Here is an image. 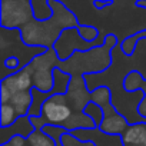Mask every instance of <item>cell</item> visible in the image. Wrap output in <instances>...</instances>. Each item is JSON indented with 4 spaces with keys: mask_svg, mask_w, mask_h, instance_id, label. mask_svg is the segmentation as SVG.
<instances>
[{
    "mask_svg": "<svg viewBox=\"0 0 146 146\" xmlns=\"http://www.w3.org/2000/svg\"><path fill=\"white\" fill-rule=\"evenodd\" d=\"M52 10L49 19H32L20 32V37L29 47L53 49L62 33L67 29L78 27L79 19L62 0H46Z\"/></svg>",
    "mask_w": 146,
    "mask_h": 146,
    "instance_id": "1",
    "label": "cell"
},
{
    "mask_svg": "<svg viewBox=\"0 0 146 146\" xmlns=\"http://www.w3.org/2000/svg\"><path fill=\"white\" fill-rule=\"evenodd\" d=\"M119 44L117 36L109 33L105 36V43L85 52H76L67 60H60L59 67L72 76L99 75L108 70L113 62V49Z\"/></svg>",
    "mask_w": 146,
    "mask_h": 146,
    "instance_id": "2",
    "label": "cell"
},
{
    "mask_svg": "<svg viewBox=\"0 0 146 146\" xmlns=\"http://www.w3.org/2000/svg\"><path fill=\"white\" fill-rule=\"evenodd\" d=\"M60 59L57 57L54 49H47L42 52L40 54L35 56L33 60L26 66L33 76V86L39 89L40 92L50 93L54 86V78L53 72L56 67H59Z\"/></svg>",
    "mask_w": 146,
    "mask_h": 146,
    "instance_id": "3",
    "label": "cell"
},
{
    "mask_svg": "<svg viewBox=\"0 0 146 146\" xmlns=\"http://www.w3.org/2000/svg\"><path fill=\"white\" fill-rule=\"evenodd\" d=\"M33 0H0V26L6 30H20L36 17Z\"/></svg>",
    "mask_w": 146,
    "mask_h": 146,
    "instance_id": "4",
    "label": "cell"
},
{
    "mask_svg": "<svg viewBox=\"0 0 146 146\" xmlns=\"http://www.w3.org/2000/svg\"><path fill=\"white\" fill-rule=\"evenodd\" d=\"M103 42H96V43H88L85 42L78 29L76 27H73V29H67L62 33V36L59 37V40L56 42L54 44V52L57 54V57L63 62V60H67L73 56V53H76V52H85V50H89L92 47H96V46H100L103 44Z\"/></svg>",
    "mask_w": 146,
    "mask_h": 146,
    "instance_id": "5",
    "label": "cell"
},
{
    "mask_svg": "<svg viewBox=\"0 0 146 146\" xmlns=\"http://www.w3.org/2000/svg\"><path fill=\"white\" fill-rule=\"evenodd\" d=\"M73 115V109L69 105L66 95H52L43 105L42 116L47 122V125L63 126L70 116Z\"/></svg>",
    "mask_w": 146,
    "mask_h": 146,
    "instance_id": "6",
    "label": "cell"
},
{
    "mask_svg": "<svg viewBox=\"0 0 146 146\" xmlns=\"http://www.w3.org/2000/svg\"><path fill=\"white\" fill-rule=\"evenodd\" d=\"M64 95L73 112H83L85 108L92 102V92L88 88L85 76H73Z\"/></svg>",
    "mask_w": 146,
    "mask_h": 146,
    "instance_id": "7",
    "label": "cell"
},
{
    "mask_svg": "<svg viewBox=\"0 0 146 146\" xmlns=\"http://www.w3.org/2000/svg\"><path fill=\"white\" fill-rule=\"evenodd\" d=\"M73 136L83 142H92L96 146H123L122 136L108 135L102 132L98 126L92 129H79L75 132H70Z\"/></svg>",
    "mask_w": 146,
    "mask_h": 146,
    "instance_id": "8",
    "label": "cell"
},
{
    "mask_svg": "<svg viewBox=\"0 0 146 146\" xmlns=\"http://www.w3.org/2000/svg\"><path fill=\"white\" fill-rule=\"evenodd\" d=\"M129 125H130V122L116 108H113V109L105 112V117L98 127L108 135L122 136L126 132V129L129 127Z\"/></svg>",
    "mask_w": 146,
    "mask_h": 146,
    "instance_id": "9",
    "label": "cell"
},
{
    "mask_svg": "<svg viewBox=\"0 0 146 146\" xmlns=\"http://www.w3.org/2000/svg\"><path fill=\"white\" fill-rule=\"evenodd\" d=\"M2 85L6 86L13 95L19 93V92H26V90H32L33 86V76L32 72L27 67L20 69L16 73L9 75L6 79L2 80Z\"/></svg>",
    "mask_w": 146,
    "mask_h": 146,
    "instance_id": "10",
    "label": "cell"
},
{
    "mask_svg": "<svg viewBox=\"0 0 146 146\" xmlns=\"http://www.w3.org/2000/svg\"><path fill=\"white\" fill-rule=\"evenodd\" d=\"M35 132V126L32 125V119L30 116H20L12 126L9 127H0V145L10 140L15 136H23V137H29L32 133Z\"/></svg>",
    "mask_w": 146,
    "mask_h": 146,
    "instance_id": "11",
    "label": "cell"
},
{
    "mask_svg": "<svg viewBox=\"0 0 146 146\" xmlns=\"http://www.w3.org/2000/svg\"><path fill=\"white\" fill-rule=\"evenodd\" d=\"M146 137V120L145 122H136L130 123L126 132L122 135L123 146H139L143 145V140Z\"/></svg>",
    "mask_w": 146,
    "mask_h": 146,
    "instance_id": "12",
    "label": "cell"
},
{
    "mask_svg": "<svg viewBox=\"0 0 146 146\" xmlns=\"http://www.w3.org/2000/svg\"><path fill=\"white\" fill-rule=\"evenodd\" d=\"M146 78H143V75L137 70H130L127 72L125 78L122 79V89L126 93H139L143 89Z\"/></svg>",
    "mask_w": 146,
    "mask_h": 146,
    "instance_id": "13",
    "label": "cell"
},
{
    "mask_svg": "<svg viewBox=\"0 0 146 146\" xmlns=\"http://www.w3.org/2000/svg\"><path fill=\"white\" fill-rule=\"evenodd\" d=\"M67 132H75L79 129H92L96 127V123L85 113V112H73L70 119L63 125Z\"/></svg>",
    "mask_w": 146,
    "mask_h": 146,
    "instance_id": "14",
    "label": "cell"
},
{
    "mask_svg": "<svg viewBox=\"0 0 146 146\" xmlns=\"http://www.w3.org/2000/svg\"><path fill=\"white\" fill-rule=\"evenodd\" d=\"M92 102L99 105L103 109V112H108L115 108L113 106V95L106 85H99L92 90Z\"/></svg>",
    "mask_w": 146,
    "mask_h": 146,
    "instance_id": "15",
    "label": "cell"
},
{
    "mask_svg": "<svg viewBox=\"0 0 146 146\" xmlns=\"http://www.w3.org/2000/svg\"><path fill=\"white\" fill-rule=\"evenodd\" d=\"M32 102H33L32 90H26V92H19V93L13 95L10 105L16 109L19 116H26V115H29V110L32 108Z\"/></svg>",
    "mask_w": 146,
    "mask_h": 146,
    "instance_id": "16",
    "label": "cell"
},
{
    "mask_svg": "<svg viewBox=\"0 0 146 146\" xmlns=\"http://www.w3.org/2000/svg\"><path fill=\"white\" fill-rule=\"evenodd\" d=\"M53 78H54V86H53L52 95H64L69 89V85L73 76L69 75L67 72L62 70L60 67H56L53 72Z\"/></svg>",
    "mask_w": 146,
    "mask_h": 146,
    "instance_id": "17",
    "label": "cell"
},
{
    "mask_svg": "<svg viewBox=\"0 0 146 146\" xmlns=\"http://www.w3.org/2000/svg\"><path fill=\"white\" fill-rule=\"evenodd\" d=\"M143 39H146V29H142V30H139V32H136V33L125 37L119 43V47H120V50H122V53L125 56L130 57L135 53V50H136V44L140 40H143Z\"/></svg>",
    "mask_w": 146,
    "mask_h": 146,
    "instance_id": "18",
    "label": "cell"
},
{
    "mask_svg": "<svg viewBox=\"0 0 146 146\" xmlns=\"http://www.w3.org/2000/svg\"><path fill=\"white\" fill-rule=\"evenodd\" d=\"M32 95H33V102H32V108H30L27 116H30V117H33V116H40V115H42V109H43L44 102H46L52 95H50V93L40 92V90L36 89V88L32 89Z\"/></svg>",
    "mask_w": 146,
    "mask_h": 146,
    "instance_id": "19",
    "label": "cell"
},
{
    "mask_svg": "<svg viewBox=\"0 0 146 146\" xmlns=\"http://www.w3.org/2000/svg\"><path fill=\"white\" fill-rule=\"evenodd\" d=\"M20 116L17 115L16 109L10 103H5L0 106V127H9L12 126Z\"/></svg>",
    "mask_w": 146,
    "mask_h": 146,
    "instance_id": "20",
    "label": "cell"
},
{
    "mask_svg": "<svg viewBox=\"0 0 146 146\" xmlns=\"http://www.w3.org/2000/svg\"><path fill=\"white\" fill-rule=\"evenodd\" d=\"M27 146H56L54 140L43 130H35L27 137Z\"/></svg>",
    "mask_w": 146,
    "mask_h": 146,
    "instance_id": "21",
    "label": "cell"
},
{
    "mask_svg": "<svg viewBox=\"0 0 146 146\" xmlns=\"http://www.w3.org/2000/svg\"><path fill=\"white\" fill-rule=\"evenodd\" d=\"M76 29H78L80 37H82L85 42H88V43H96V42L99 40L100 32H99L98 27H95V26H92V25H79Z\"/></svg>",
    "mask_w": 146,
    "mask_h": 146,
    "instance_id": "22",
    "label": "cell"
},
{
    "mask_svg": "<svg viewBox=\"0 0 146 146\" xmlns=\"http://www.w3.org/2000/svg\"><path fill=\"white\" fill-rule=\"evenodd\" d=\"M95 123H96V126H99L100 123H102V120H103V117H105V112H103V109L99 106V105H96L95 102H90L86 108H85V110H83Z\"/></svg>",
    "mask_w": 146,
    "mask_h": 146,
    "instance_id": "23",
    "label": "cell"
},
{
    "mask_svg": "<svg viewBox=\"0 0 146 146\" xmlns=\"http://www.w3.org/2000/svg\"><path fill=\"white\" fill-rule=\"evenodd\" d=\"M44 133H47L53 140L56 146H63V135L67 132L63 126H54V125H47L43 129Z\"/></svg>",
    "mask_w": 146,
    "mask_h": 146,
    "instance_id": "24",
    "label": "cell"
},
{
    "mask_svg": "<svg viewBox=\"0 0 146 146\" xmlns=\"http://www.w3.org/2000/svg\"><path fill=\"white\" fill-rule=\"evenodd\" d=\"M63 146H96L95 143L92 142H83V140H79L73 136L70 132H66L63 135Z\"/></svg>",
    "mask_w": 146,
    "mask_h": 146,
    "instance_id": "25",
    "label": "cell"
},
{
    "mask_svg": "<svg viewBox=\"0 0 146 146\" xmlns=\"http://www.w3.org/2000/svg\"><path fill=\"white\" fill-rule=\"evenodd\" d=\"M0 146H27V139L23 136H15L10 140L2 143Z\"/></svg>",
    "mask_w": 146,
    "mask_h": 146,
    "instance_id": "26",
    "label": "cell"
},
{
    "mask_svg": "<svg viewBox=\"0 0 146 146\" xmlns=\"http://www.w3.org/2000/svg\"><path fill=\"white\" fill-rule=\"evenodd\" d=\"M12 98H13V93H12L6 86H3L2 83H0V102H2V105L10 103Z\"/></svg>",
    "mask_w": 146,
    "mask_h": 146,
    "instance_id": "27",
    "label": "cell"
},
{
    "mask_svg": "<svg viewBox=\"0 0 146 146\" xmlns=\"http://www.w3.org/2000/svg\"><path fill=\"white\" fill-rule=\"evenodd\" d=\"M30 119H32V125L35 126V130H43L47 126V122L44 120V117L42 115L40 116H33Z\"/></svg>",
    "mask_w": 146,
    "mask_h": 146,
    "instance_id": "28",
    "label": "cell"
},
{
    "mask_svg": "<svg viewBox=\"0 0 146 146\" xmlns=\"http://www.w3.org/2000/svg\"><path fill=\"white\" fill-rule=\"evenodd\" d=\"M142 92H143V99H142V102H140V105H139V115L146 120V80H145V85H143V89H142Z\"/></svg>",
    "mask_w": 146,
    "mask_h": 146,
    "instance_id": "29",
    "label": "cell"
},
{
    "mask_svg": "<svg viewBox=\"0 0 146 146\" xmlns=\"http://www.w3.org/2000/svg\"><path fill=\"white\" fill-rule=\"evenodd\" d=\"M113 3H115L113 0H93V7L98 10H103V9L112 6Z\"/></svg>",
    "mask_w": 146,
    "mask_h": 146,
    "instance_id": "30",
    "label": "cell"
},
{
    "mask_svg": "<svg viewBox=\"0 0 146 146\" xmlns=\"http://www.w3.org/2000/svg\"><path fill=\"white\" fill-rule=\"evenodd\" d=\"M135 6L136 7H140V9H146V0H136Z\"/></svg>",
    "mask_w": 146,
    "mask_h": 146,
    "instance_id": "31",
    "label": "cell"
},
{
    "mask_svg": "<svg viewBox=\"0 0 146 146\" xmlns=\"http://www.w3.org/2000/svg\"><path fill=\"white\" fill-rule=\"evenodd\" d=\"M142 146H146V137H145V140H143V145Z\"/></svg>",
    "mask_w": 146,
    "mask_h": 146,
    "instance_id": "32",
    "label": "cell"
},
{
    "mask_svg": "<svg viewBox=\"0 0 146 146\" xmlns=\"http://www.w3.org/2000/svg\"><path fill=\"white\" fill-rule=\"evenodd\" d=\"M139 146H142V145H139Z\"/></svg>",
    "mask_w": 146,
    "mask_h": 146,
    "instance_id": "33",
    "label": "cell"
}]
</instances>
